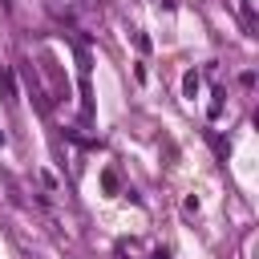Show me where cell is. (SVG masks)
I'll return each instance as SVG.
<instances>
[{"label":"cell","instance_id":"3","mask_svg":"<svg viewBox=\"0 0 259 259\" xmlns=\"http://www.w3.org/2000/svg\"><path fill=\"white\" fill-rule=\"evenodd\" d=\"M182 93H186V97H194V93H198V73H194V69L182 77Z\"/></svg>","mask_w":259,"mask_h":259},{"label":"cell","instance_id":"1","mask_svg":"<svg viewBox=\"0 0 259 259\" xmlns=\"http://www.w3.org/2000/svg\"><path fill=\"white\" fill-rule=\"evenodd\" d=\"M0 97H4L8 105H16V81H12L8 65H0Z\"/></svg>","mask_w":259,"mask_h":259},{"label":"cell","instance_id":"4","mask_svg":"<svg viewBox=\"0 0 259 259\" xmlns=\"http://www.w3.org/2000/svg\"><path fill=\"white\" fill-rule=\"evenodd\" d=\"M134 45H138V53H150V36L146 32H134Z\"/></svg>","mask_w":259,"mask_h":259},{"label":"cell","instance_id":"5","mask_svg":"<svg viewBox=\"0 0 259 259\" xmlns=\"http://www.w3.org/2000/svg\"><path fill=\"white\" fill-rule=\"evenodd\" d=\"M154 259H170V251H166V247H158V251H154Z\"/></svg>","mask_w":259,"mask_h":259},{"label":"cell","instance_id":"2","mask_svg":"<svg viewBox=\"0 0 259 259\" xmlns=\"http://www.w3.org/2000/svg\"><path fill=\"white\" fill-rule=\"evenodd\" d=\"M101 186H105V194H117V190H121V182H117L113 170H101Z\"/></svg>","mask_w":259,"mask_h":259},{"label":"cell","instance_id":"6","mask_svg":"<svg viewBox=\"0 0 259 259\" xmlns=\"http://www.w3.org/2000/svg\"><path fill=\"white\" fill-rule=\"evenodd\" d=\"M89 4H93V8H105V4H109V0H89Z\"/></svg>","mask_w":259,"mask_h":259}]
</instances>
